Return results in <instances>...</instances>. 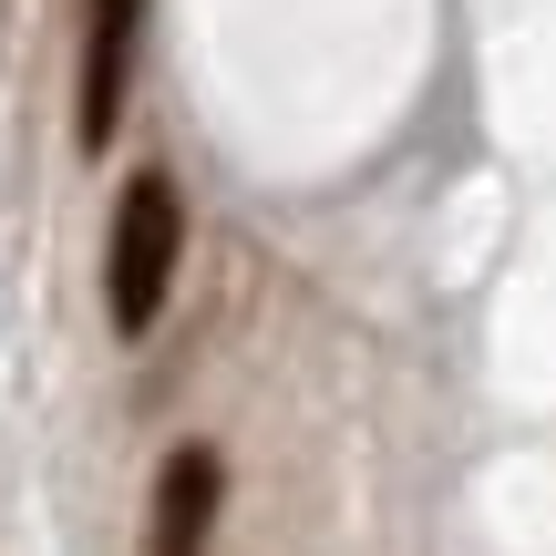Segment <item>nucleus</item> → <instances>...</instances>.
Returning a JSON list of instances; mask_svg holds the SVG:
<instances>
[{
  "instance_id": "1",
  "label": "nucleus",
  "mask_w": 556,
  "mask_h": 556,
  "mask_svg": "<svg viewBox=\"0 0 556 556\" xmlns=\"http://www.w3.org/2000/svg\"><path fill=\"white\" fill-rule=\"evenodd\" d=\"M176 258H186V197L165 165H135L114 197V238H103V309H114L124 340L155 330L165 289H176Z\"/></svg>"
},
{
  "instance_id": "2",
  "label": "nucleus",
  "mask_w": 556,
  "mask_h": 556,
  "mask_svg": "<svg viewBox=\"0 0 556 556\" xmlns=\"http://www.w3.org/2000/svg\"><path fill=\"white\" fill-rule=\"evenodd\" d=\"M135 31H144V0H93V21H83V103H73V144H83V155H103L114 124H124Z\"/></svg>"
},
{
  "instance_id": "3",
  "label": "nucleus",
  "mask_w": 556,
  "mask_h": 556,
  "mask_svg": "<svg viewBox=\"0 0 556 556\" xmlns=\"http://www.w3.org/2000/svg\"><path fill=\"white\" fill-rule=\"evenodd\" d=\"M217 505H227L217 443H176V454H165V475H155V505H144V556H206Z\"/></svg>"
}]
</instances>
